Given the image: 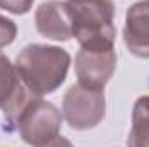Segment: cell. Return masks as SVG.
<instances>
[{
  "label": "cell",
  "mask_w": 149,
  "mask_h": 147,
  "mask_svg": "<svg viewBox=\"0 0 149 147\" xmlns=\"http://www.w3.org/2000/svg\"><path fill=\"white\" fill-rule=\"evenodd\" d=\"M71 55L54 45L33 43L24 47L16 57V71L26 88L37 95L56 92L66 80Z\"/></svg>",
  "instance_id": "6da1fadb"
},
{
  "label": "cell",
  "mask_w": 149,
  "mask_h": 147,
  "mask_svg": "<svg viewBox=\"0 0 149 147\" xmlns=\"http://www.w3.org/2000/svg\"><path fill=\"white\" fill-rule=\"evenodd\" d=\"M71 31L80 47L114 45V3L113 0H64Z\"/></svg>",
  "instance_id": "7a4b0ae2"
},
{
  "label": "cell",
  "mask_w": 149,
  "mask_h": 147,
  "mask_svg": "<svg viewBox=\"0 0 149 147\" xmlns=\"http://www.w3.org/2000/svg\"><path fill=\"white\" fill-rule=\"evenodd\" d=\"M63 114L52 102L42 101L33 95L17 112L12 128H17L21 139L31 146H54L59 144Z\"/></svg>",
  "instance_id": "3957f363"
},
{
  "label": "cell",
  "mask_w": 149,
  "mask_h": 147,
  "mask_svg": "<svg viewBox=\"0 0 149 147\" xmlns=\"http://www.w3.org/2000/svg\"><path fill=\"white\" fill-rule=\"evenodd\" d=\"M106 114L104 90H95L76 83L68 88L63 99V116L74 130L97 126Z\"/></svg>",
  "instance_id": "277c9868"
},
{
  "label": "cell",
  "mask_w": 149,
  "mask_h": 147,
  "mask_svg": "<svg viewBox=\"0 0 149 147\" xmlns=\"http://www.w3.org/2000/svg\"><path fill=\"white\" fill-rule=\"evenodd\" d=\"M114 47H80L74 59L78 83L88 88L104 90L116 69Z\"/></svg>",
  "instance_id": "5b68a950"
},
{
  "label": "cell",
  "mask_w": 149,
  "mask_h": 147,
  "mask_svg": "<svg viewBox=\"0 0 149 147\" xmlns=\"http://www.w3.org/2000/svg\"><path fill=\"white\" fill-rule=\"evenodd\" d=\"M31 97L33 94L21 81L16 66L5 54L0 52V109L5 112V123L9 130L17 112Z\"/></svg>",
  "instance_id": "8992f818"
},
{
  "label": "cell",
  "mask_w": 149,
  "mask_h": 147,
  "mask_svg": "<svg viewBox=\"0 0 149 147\" xmlns=\"http://www.w3.org/2000/svg\"><path fill=\"white\" fill-rule=\"evenodd\" d=\"M123 42L130 54L149 59V2H137L125 14Z\"/></svg>",
  "instance_id": "52a82bcc"
},
{
  "label": "cell",
  "mask_w": 149,
  "mask_h": 147,
  "mask_svg": "<svg viewBox=\"0 0 149 147\" xmlns=\"http://www.w3.org/2000/svg\"><path fill=\"white\" fill-rule=\"evenodd\" d=\"M35 26L42 37L56 42H66L73 37L66 5L59 0H49L40 3L35 12Z\"/></svg>",
  "instance_id": "ba28073f"
},
{
  "label": "cell",
  "mask_w": 149,
  "mask_h": 147,
  "mask_svg": "<svg viewBox=\"0 0 149 147\" xmlns=\"http://www.w3.org/2000/svg\"><path fill=\"white\" fill-rule=\"evenodd\" d=\"M132 147H149V95L135 101L132 111V128L127 139Z\"/></svg>",
  "instance_id": "9c48e42d"
},
{
  "label": "cell",
  "mask_w": 149,
  "mask_h": 147,
  "mask_svg": "<svg viewBox=\"0 0 149 147\" xmlns=\"http://www.w3.org/2000/svg\"><path fill=\"white\" fill-rule=\"evenodd\" d=\"M16 35H17V28H16L14 21L0 16V49L10 45L14 42Z\"/></svg>",
  "instance_id": "30bf717a"
},
{
  "label": "cell",
  "mask_w": 149,
  "mask_h": 147,
  "mask_svg": "<svg viewBox=\"0 0 149 147\" xmlns=\"http://www.w3.org/2000/svg\"><path fill=\"white\" fill-rule=\"evenodd\" d=\"M35 0H0V9L10 12V14H26Z\"/></svg>",
  "instance_id": "8fae6325"
}]
</instances>
